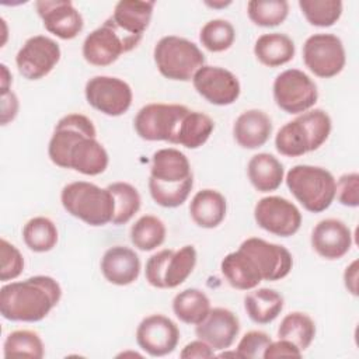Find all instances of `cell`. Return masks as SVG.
Listing matches in <instances>:
<instances>
[{"mask_svg":"<svg viewBox=\"0 0 359 359\" xmlns=\"http://www.w3.org/2000/svg\"><path fill=\"white\" fill-rule=\"evenodd\" d=\"M62 299L59 282L48 275L10 282L0 289V313L8 321L43 320Z\"/></svg>","mask_w":359,"mask_h":359,"instance_id":"1","label":"cell"},{"mask_svg":"<svg viewBox=\"0 0 359 359\" xmlns=\"http://www.w3.org/2000/svg\"><path fill=\"white\" fill-rule=\"evenodd\" d=\"M194 175L188 157L174 147L160 149L151 157L149 191L163 208H178L189 196Z\"/></svg>","mask_w":359,"mask_h":359,"instance_id":"2","label":"cell"},{"mask_svg":"<svg viewBox=\"0 0 359 359\" xmlns=\"http://www.w3.org/2000/svg\"><path fill=\"white\" fill-rule=\"evenodd\" d=\"M60 202L69 215L88 226L98 227L112 223L115 201L108 188L88 181H74L63 187Z\"/></svg>","mask_w":359,"mask_h":359,"instance_id":"3","label":"cell"},{"mask_svg":"<svg viewBox=\"0 0 359 359\" xmlns=\"http://www.w3.org/2000/svg\"><path fill=\"white\" fill-rule=\"evenodd\" d=\"M285 181L297 202L311 213L327 210L335 199L337 181L323 167L297 164L287 171Z\"/></svg>","mask_w":359,"mask_h":359,"instance_id":"4","label":"cell"},{"mask_svg":"<svg viewBox=\"0 0 359 359\" xmlns=\"http://www.w3.org/2000/svg\"><path fill=\"white\" fill-rule=\"evenodd\" d=\"M153 57L160 74L175 81L192 80L206 60L196 43L177 35H165L158 39Z\"/></svg>","mask_w":359,"mask_h":359,"instance_id":"5","label":"cell"},{"mask_svg":"<svg viewBox=\"0 0 359 359\" xmlns=\"http://www.w3.org/2000/svg\"><path fill=\"white\" fill-rule=\"evenodd\" d=\"M196 259L198 252L189 244L180 250H161L147 259L144 269L146 280L157 289H174L188 279L195 269Z\"/></svg>","mask_w":359,"mask_h":359,"instance_id":"6","label":"cell"},{"mask_svg":"<svg viewBox=\"0 0 359 359\" xmlns=\"http://www.w3.org/2000/svg\"><path fill=\"white\" fill-rule=\"evenodd\" d=\"M188 111L189 108L181 104L151 102L137 111L133 128L143 140L175 144L180 123Z\"/></svg>","mask_w":359,"mask_h":359,"instance_id":"7","label":"cell"},{"mask_svg":"<svg viewBox=\"0 0 359 359\" xmlns=\"http://www.w3.org/2000/svg\"><path fill=\"white\" fill-rule=\"evenodd\" d=\"M276 105L286 114L299 115L311 109L318 100L314 80L299 69H287L276 76L272 86Z\"/></svg>","mask_w":359,"mask_h":359,"instance_id":"8","label":"cell"},{"mask_svg":"<svg viewBox=\"0 0 359 359\" xmlns=\"http://www.w3.org/2000/svg\"><path fill=\"white\" fill-rule=\"evenodd\" d=\"M303 62L317 77L331 79L339 74L346 63V52L339 36L334 34L310 35L303 45Z\"/></svg>","mask_w":359,"mask_h":359,"instance_id":"9","label":"cell"},{"mask_svg":"<svg viewBox=\"0 0 359 359\" xmlns=\"http://www.w3.org/2000/svg\"><path fill=\"white\" fill-rule=\"evenodd\" d=\"M86 101L90 107L107 116H121L132 105L133 93L130 86L112 76H94L84 87Z\"/></svg>","mask_w":359,"mask_h":359,"instance_id":"10","label":"cell"},{"mask_svg":"<svg viewBox=\"0 0 359 359\" xmlns=\"http://www.w3.org/2000/svg\"><path fill=\"white\" fill-rule=\"evenodd\" d=\"M60 56L62 50L55 39L45 35H34L17 52L15 65L24 79L35 81L48 76L59 63Z\"/></svg>","mask_w":359,"mask_h":359,"instance_id":"11","label":"cell"},{"mask_svg":"<svg viewBox=\"0 0 359 359\" xmlns=\"http://www.w3.org/2000/svg\"><path fill=\"white\" fill-rule=\"evenodd\" d=\"M254 219L261 229L279 237H290L302 226L299 208L289 199L276 195L261 198L257 202Z\"/></svg>","mask_w":359,"mask_h":359,"instance_id":"12","label":"cell"},{"mask_svg":"<svg viewBox=\"0 0 359 359\" xmlns=\"http://www.w3.org/2000/svg\"><path fill=\"white\" fill-rule=\"evenodd\" d=\"M135 48L136 46L126 39L107 18L102 25L86 36L81 52L87 63L104 67L112 65L122 53L130 52Z\"/></svg>","mask_w":359,"mask_h":359,"instance_id":"13","label":"cell"},{"mask_svg":"<svg viewBox=\"0 0 359 359\" xmlns=\"http://www.w3.org/2000/svg\"><path fill=\"white\" fill-rule=\"evenodd\" d=\"M255 264L262 280H280L286 278L293 268V257L290 251L275 243H269L259 237L244 240L240 247Z\"/></svg>","mask_w":359,"mask_h":359,"instance_id":"14","label":"cell"},{"mask_svg":"<svg viewBox=\"0 0 359 359\" xmlns=\"http://www.w3.org/2000/svg\"><path fill=\"white\" fill-rule=\"evenodd\" d=\"M192 84L201 97L219 107L231 105L241 93L237 76L220 66L203 65L194 74Z\"/></svg>","mask_w":359,"mask_h":359,"instance_id":"15","label":"cell"},{"mask_svg":"<svg viewBox=\"0 0 359 359\" xmlns=\"http://www.w3.org/2000/svg\"><path fill=\"white\" fill-rule=\"evenodd\" d=\"M84 136H97L95 126L88 116L83 114H67L60 118L48 144L50 161L60 168H66L70 149Z\"/></svg>","mask_w":359,"mask_h":359,"instance_id":"16","label":"cell"},{"mask_svg":"<svg viewBox=\"0 0 359 359\" xmlns=\"http://www.w3.org/2000/svg\"><path fill=\"white\" fill-rule=\"evenodd\" d=\"M178 341V325L163 314L144 317L136 328V342L150 356H165L174 352Z\"/></svg>","mask_w":359,"mask_h":359,"instance_id":"17","label":"cell"},{"mask_svg":"<svg viewBox=\"0 0 359 359\" xmlns=\"http://www.w3.org/2000/svg\"><path fill=\"white\" fill-rule=\"evenodd\" d=\"M35 8L45 29L60 39H73L84 28L83 15L69 0H39Z\"/></svg>","mask_w":359,"mask_h":359,"instance_id":"18","label":"cell"},{"mask_svg":"<svg viewBox=\"0 0 359 359\" xmlns=\"http://www.w3.org/2000/svg\"><path fill=\"white\" fill-rule=\"evenodd\" d=\"M313 250L325 259L342 258L352 247L351 229L339 219H323L311 231Z\"/></svg>","mask_w":359,"mask_h":359,"instance_id":"19","label":"cell"},{"mask_svg":"<svg viewBox=\"0 0 359 359\" xmlns=\"http://www.w3.org/2000/svg\"><path fill=\"white\" fill-rule=\"evenodd\" d=\"M240 332V320L229 309L215 307L203 321L196 324L195 334L215 351L229 349Z\"/></svg>","mask_w":359,"mask_h":359,"instance_id":"20","label":"cell"},{"mask_svg":"<svg viewBox=\"0 0 359 359\" xmlns=\"http://www.w3.org/2000/svg\"><path fill=\"white\" fill-rule=\"evenodd\" d=\"M154 4V1L121 0L115 4L108 20L126 39L137 46L151 21Z\"/></svg>","mask_w":359,"mask_h":359,"instance_id":"21","label":"cell"},{"mask_svg":"<svg viewBox=\"0 0 359 359\" xmlns=\"http://www.w3.org/2000/svg\"><path fill=\"white\" fill-rule=\"evenodd\" d=\"M101 273L112 285L128 286L140 275V258L135 250L125 245L108 248L101 258Z\"/></svg>","mask_w":359,"mask_h":359,"instance_id":"22","label":"cell"},{"mask_svg":"<svg viewBox=\"0 0 359 359\" xmlns=\"http://www.w3.org/2000/svg\"><path fill=\"white\" fill-rule=\"evenodd\" d=\"M272 135V121L261 109H248L238 115L233 125V136L237 144L247 150L262 147Z\"/></svg>","mask_w":359,"mask_h":359,"instance_id":"23","label":"cell"},{"mask_svg":"<svg viewBox=\"0 0 359 359\" xmlns=\"http://www.w3.org/2000/svg\"><path fill=\"white\" fill-rule=\"evenodd\" d=\"M108 163V151L97 140V136H84L70 149L66 168L94 177L102 174Z\"/></svg>","mask_w":359,"mask_h":359,"instance_id":"24","label":"cell"},{"mask_svg":"<svg viewBox=\"0 0 359 359\" xmlns=\"http://www.w3.org/2000/svg\"><path fill=\"white\" fill-rule=\"evenodd\" d=\"M227 202L223 194L205 188L198 191L189 203V215L194 223L202 229H215L226 217Z\"/></svg>","mask_w":359,"mask_h":359,"instance_id":"25","label":"cell"},{"mask_svg":"<svg viewBox=\"0 0 359 359\" xmlns=\"http://www.w3.org/2000/svg\"><path fill=\"white\" fill-rule=\"evenodd\" d=\"M247 175L258 192L276 191L285 180L283 164L271 153L254 154L247 164Z\"/></svg>","mask_w":359,"mask_h":359,"instance_id":"26","label":"cell"},{"mask_svg":"<svg viewBox=\"0 0 359 359\" xmlns=\"http://www.w3.org/2000/svg\"><path fill=\"white\" fill-rule=\"evenodd\" d=\"M220 271L229 285L238 290L255 289L262 282V276L255 264L240 248L223 258Z\"/></svg>","mask_w":359,"mask_h":359,"instance_id":"27","label":"cell"},{"mask_svg":"<svg viewBox=\"0 0 359 359\" xmlns=\"http://www.w3.org/2000/svg\"><path fill=\"white\" fill-rule=\"evenodd\" d=\"M296 46L293 39L282 32L262 34L254 43L257 60L266 67H279L294 57Z\"/></svg>","mask_w":359,"mask_h":359,"instance_id":"28","label":"cell"},{"mask_svg":"<svg viewBox=\"0 0 359 359\" xmlns=\"http://www.w3.org/2000/svg\"><path fill=\"white\" fill-rule=\"evenodd\" d=\"M285 300L280 293L269 287L251 289L244 296V310L251 321L255 324L272 323L283 310Z\"/></svg>","mask_w":359,"mask_h":359,"instance_id":"29","label":"cell"},{"mask_svg":"<svg viewBox=\"0 0 359 359\" xmlns=\"http://www.w3.org/2000/svg\"><path fill=\"white\" fill-rule=\"evenodd\" d=\"M215 130L213 119L201 111H188L182 118L175 144L195 150L203 146Z\"/></svg>","mask_w":359,"mask_h":359,"instance_id":"30","label":"cell"},{"mask_svg":"<svg viewBox=\"0 0 359 359\" xmlns=\"http://www.w3.org/2000/svg\"><path fill=\"white\" fill-rule=\"evenodd\" d=\"M210 309L209 297L196 287H188L177 293L172 299V311L175 317L185 324H199L209 314Z\"/></svg>","mask_w":359,"mask_h":359,"instance_id":"31","label":"cell"},{"mask_svg":"<svg viewBox=\"0 0 359 359\" xmlns=\"http://www.w3.org/2000/svg\"><path fill=\"white\" fill-rule=\"evenodd\" d=\"M278 337L290 341L303 352L311 345L316 337V324L309 314L292 311L282 318L278 328Z\"/></svg>","mask_w":359,"mask_h":359,"instance_id":"32","label":"cell"},{"mask_svg":"<svg viewBox=\"0 0 359 359\" xmlns=\"http://www.w3.org/2000/svg\"><path fill=\"white\" fill-rule=\"evenodd\" d=\"M22 240L31 251L48 252L57 244V227L49 217H32L22 227Z\"/></svg>","mask_w":359,"mask_h":359,"instance_id":"33","label":"cell"},{"mask_svg":"<svg viewBox=\"0 0 359 359\" xmlns=\"http://www.w3.org/2000/svg\"><path fill=\"white\" fill-rule=\"evenodd\" d=\"M132 244L140 251H153L165 241L167 229L161 219L154 215L140 216L129 231Z\"/></svg>","mask_w":359,"mask_h":359,"instance_id":"34","label":"cell"},{"mask_svg":"<svg viewBox=\"0 0 359 359\" xmlns=\"http://www.w3.org/2000/svg\"><path fill=\"white\" fill-rule=\"evenodd\" d=\"M3 355L11 358H32L41 359L45 355V348L38 332L31 330H15L10 332L3 344Z\"/></svg>","mask_w":359,"mask_h":359,"instance_id":"35","label":"cell"},{"mask_svg":"<svg viewBox=\"0 0 359 359\" xmlns=\"http://www.w3.org/2000/svg\"><path fill=\"white\" fill-rule=\"evenodd\" d=\"M114 195L115 212L112 217V224L121 226L132 220V217L139 212L142 205V198L139 191L129 182L118 181L107 187Z\"/></svg>","mask_w":359,"mask_h":359,"instance_id":"36","label":"cell"},{"mask_svg":"<svg viewBox=\"0 0 359 359\" xmlns=\"http://www.w3.org/2000/svg\"><path fill=\"white\" fill-rule=\"evenodd\" d=\"M275 147L278 153L286 157H300L310 153V142L307 133L296 116L293 121L286 122L275 136Z\"/></svg>","mask_w":359,"mask_h":359,"instance_id":"37","label":"cell"},{"mask_svg":"<svg viewBox=\"0 0 359 359\" xmlns=\"http://www.w3.org/2000/svg\"><path fill=\"white\" fill-rule=\"evenodd\" d=\"M299 8L307 22L314 27H332L342 15L341 0H299Z\"/></svg>","mask_w":359,"mask_h":359,"instance_id":"38","label":"cell"},{"mask_svg":"<svg viewBox=\"0 0 359 359\" xmlns=\"http://www.w3.org/2000/svg\"><path fill=\"white\" fill-rule=\"evenodd\" d=\"M247 14L258 27H278L287 18L289 3L286 0H251L247 3Z\"/></svg>","mask_w":359,"mask_h":359,"instance_id":"39","label":"cell"},{"mask_svg":"<svg viewBox=\"0 0 359 359\" xmlns=\"http://www.w3.org/2000/svg\"><path fill=\"white\" fill-rule=\"evenodd\" d=\"M199 41L205 49L213 53L224 52L231 48L236 41V29L233 24L223 18L208 21L199 32Z\"/></svg>","mask_w":359,"mask_h":359,"instance_id":"40","label":"cell"},{"mask_svg":"<svg viewBox=\"0 0 359 359\" xmlns=\"http://www.w3.org/2000/svg\"><path fill=\"white\" fill-rule=\"evenodd\" d=\"M297 118L307 133V137L310 142V150L314 151L320 149L327 142L331 133V129H332L331 116L324 109L314 108L303 114H299Z\"/></svg>","mask_w":359,"mask_h":359,"instance_id":"41","label":"cell"},{"mask_svg":"<svg viewBox=\"0 0 359 359\" xmlns=\"http://www.w3.org/2000/svg\"><path fill=\"white\" fill-rule=\"evenodd\" d=\"M0 257H1V266H0V280H14L17 279L24 271V258L20 250L8 243L6 238L0 240Z\"/></svg>","mask_w":359,"mask_h":359,"instance_id":"42","label":"cell"},{"mask_svg":"<svg viewBox=\"0 0 359 359\" xmlns=\"http://www.w3.org/2000/svg\"><path fill=\"white\" fill-rule=\"evenodd\" d=\"M271 341V337L264 331H248L240 339L236 351L243 359H258L262 358L264 351Z\"/></svg>","mask_w":359,"mask_h":359,"instance_id":"43","label":"cell"},{"mask_svg":"<svg viewBox=\"0 0 359 359\" xmlns=\"http://www.w3.org/2000/svg\"><path fill=\"white\" fill-rule=\"evenodd\" d=\"M335 198L348 208H358L359 205V174L346 172L338 178Z\"/></svg>","mask_w":359,"mask_h":359,"instance_id":"44","label":"cell"},{"mask_svg":"<svg viewBox=\"0 0 359 359\" xmlns=\"http://www.w3.org/2000/svg\"><path fill=\"white\" fill-rule=\"evenodd\" d=\"M280 356L300 358L302 351L287 339H280L279 338L278 341H271L269 345L265 348L262 358L264 359H272V358H280Z\"/></svg>","mask_w":359,"mask_h":359,"instance_id":"45","label":"cell"},{"mask_svg":"<svg viewBox=\"0 0 359 359\" xmlns=\"http://www.w3.org/2000/svg\"><path fill=\"white\" fill-rule=\"evenodd\" d=\"M180 356L182 359H209V358H215V349L205 341L202 339H195L188 342L182 351L180 352Z\"/></svg>","mask_w":359,"mask_h":359,"instance_id":"46","label":"cell"},{"mask_svg":"<svg viewBox=\"0 0 359 359\" xmlns=\"http://www.w3.org/2000/svg\"><path fill=\"white\" fill-rule=\"evenodd\" d=\"M18 108H20V102L18 98L15 95V93L8 91L6 94H1V118L0 122L1 125H7L11 121H14V118L18 114Z\"/></svg>","mask_w":359,"mask_h":359,"instance_id":"47","label":"cell"},{"mask_svg":"<svg viewBox=\"0 0 359 359\" xmlns=\"http://www.w3.org/2000/svg\"><path fill=\"white\" fill-rule=\"evenodd\" d=\"M344 285L352 296H358V259L352 261L344 272Z\"/></svg>","mask_w":359,"mask_h":359,"instance_id":"48","label":"cell"},{"mask_svg":"<svg viewBox=\"0 0 359 359\" xmlns=\"http://www.w3.org/2000/svg\"><path fill=\"white\" fill-rule=\"evenodd\" d=\"M0 69H1V74H0V77H1L0 79V93L6 94V93L11 91L10 87L13 84V76H11L8 67L4 63L0 65Z\"/></svg>","mask_w":359,"mask_h":359,"instance_id":"49","label":"cell"},{"mask_svg":"<svg viewBox=\"0 0 359 359\" xmlns=\"http://www.w3.org/2000/svg\"><path fill=\"white\" fill-rule=\"evenodd\" d=\"M206 4L210 6V7H213V8H219V7H226V6H229L230 1H227V3H206Z\"/></svg>","mask_w":359,"mask_h":359,"instance_id":"50","label":"cell"}]
</instances>
